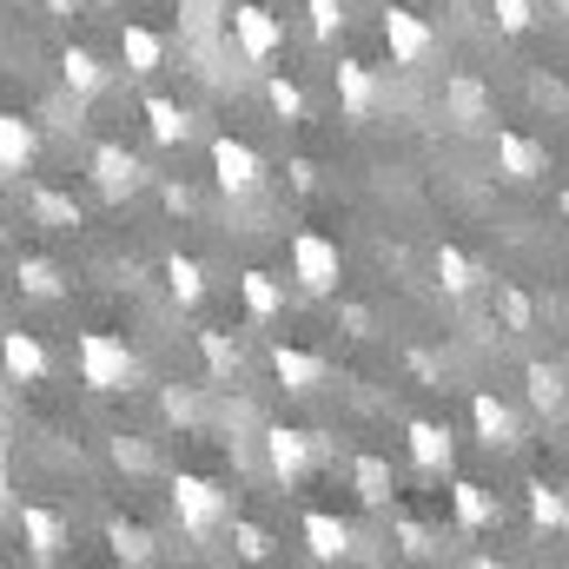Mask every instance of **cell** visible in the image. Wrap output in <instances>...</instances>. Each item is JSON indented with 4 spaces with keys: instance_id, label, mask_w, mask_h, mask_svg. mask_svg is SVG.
<instances>
[{
    "instance_id": "14",
    "label": "cell",
    "mask_w": 569,
    "mask_h": 569,
    "mask_svg": "<svg viewBox=\"0 0 569 569\" xmlns=\"http://www.w3.org/2000/svg\"><path fill=\"white\" fill-rule=\"evenodd\" d=\"M305 550H311L318 563L351 557V523H345V517H331V510H305Z\"/></svg>"
},
{
    "instance_id": "42",
    "label": "cell",
    "mask_w": 569,
    "mask_h": 569,
    "mask_svg": "<svg viewBox=\"0 0 569 569\" xmlns=\"http://www.w3.org/2000/svg\"><path fill=\"white\" fill-rule=\"evenodd\" d=\"M557 212H563V219H569V192H563V199H557Z\"/></svg>"
},
{
    "instance_id": "17",
    "label": "cell",
    "mask_w": 569,
    "mask_h": 569,
    "mask_svg": "<svg viewBox=\"0 0 569 569\" xmlns=\"http://www.w3.org/2000/svg\"><path fill=\"white\" fill-rule=\"evenodd\" d=\"M338 107H345V120H371V107H378V80H371L365 60H338Z\"/></svg>"
},
{
    "instance_id": "30",
    "label": "cell",
    "mask_w": 569,
    "mask_h": 569,
    "mask_svg": "<svg viewBox=\"0 0 569 569\" xmlns=\"http://www.w3.org/2000/svg\"><path fill=\"white\" fill-rule=\"evenodd\" d=\"M166 291H172L179 305H199V298H206V266L186 259V252H172V259H166Z\"/></svg>"
},
{
    "instance_id": "29",
    "label": "cell",
    "mask_w": 569,
    "mask_h": 569,
    "mask_svg": "<svg viewBox=\"0 0 569 569\" xmlns=\"http://www.w3.org/2000/svg\"><path fill=\"white\" fill-rule=\"evenodd\" d=\"M33 219L53 226V232H73V226H80V199H67V192H53V186H33Z\"/></svg>"
},
{
    "instance_id": "12",
    "label": "cell",
    "mask_w": 569,
    "mask_h": 569,
    "mask_svg": "<svg viewBox=\"0 0 569 569\" xmlns=\"http://www.w3.org/2000/svg\"><path fill=\"white\" fill-rule=\"evenodd\" d=\"M0 371L13 385H40L47 378V345L33 331H0Z\"/></svg>"
},
{
    "instance_id": "18",
    "label": "cell",
    "mask_w": 569,
    "mask_h": 569,
    "mask_svg": "<svg viewBox=\"0 0 569 569\" xmlns=\"http://www.w3.org/2000/svg\"><path fill=\"white\" fill-rule=\"evenodd\" d=\"M443 120H450V127H483V120H490V93H483V80L457 73V80L443 87Z\"/></svg>"
},
{
    "instance_id": "35",
    "label": "cell",
    "mask_w": 569,
    "mask_h": 569,
    "mask_svg": "<svg viewBox=\"0 0 569 569\" xmlns=\"http://www.w3.org/2000/svg\"><path fill=\"white\" fill-rule=\"evenodd\" d=\"M305 20H311V40H338V27H345V0H305Z\"/></svg>"
},
{
    "instance_id": "39",
    "label": "cell",
    "mask_w": 569,
    "mask_h": 569,
    "mask_svg": "<svg viewBox=\"0 0 569 569\" xmlns=\"http://www.w3.org/2000/svg\"><path fill=\"white\" fill-rule=\"evenodd\" d=\"M338 325H345L351 338H371V305H338Z\"/></svg>"
},
{
    "instance_id": "28",
    "label": "cell",
    "mask_w": 569,
    "mask_h": 569,
    "mask_svg": "<svg viewBox=\"0 0 569 569\" xmlns=\"http://www.w3.org/2000/svg\"><path fill=\"white\" fill-rule=\"evenodd\" d=\"M351 483H358V497H365L371 510H385V503H391V490H398L385 457H358V463H351Z\"/></svg>"
},
{
    "instance_id": "22",
    "label": "cell",
    "mask_w": 569,
    "mask_h": 569,
    "mask_svg": "<svg viewBox=\"0 0 569 569\" xmlns=\"http://www.w3.org/2000/svg\"><path fill=\"white\" fill-rule=\"evenodd\" d=\"M450 503H457V523H463V530H490V523H497V497H490L483 483H470V477L450 483Z\"/></svg>"
},
{
    "instance_id": "38",
    "label": "cell",
    "mask_w": 569,
    "mask_h": 569,
    "mask_svg": "<svg viewBox=\"0 0 569 569\" xmlns=\"http://www.w3.org/2000/svg\"><path fill=\"white\" fill-rule=\"evenodd\" d=\"M159 418H166V425H192V418H199L192 391H159Z\"/></svg>"
},
{
    "instance_id": "11",
    "label": "cell",
    "mask_w": 569,
    "mask_h": 569,
    "mask_svg": "<svg viewBox=\"0 0 569 569\" xmlns=\"http://www.w3.org/2000/svg\"><path fill=\"white\" fill-rule=\"evenodd\" d=\"M490 152H497V172H503V179H517V186H530V179L543 172V146L530 140V133H517V127H497Z\"/></svg>"
},
{
    "instance_id": "1",
    "label": "cell",
    "mask_w": 569,
    "mask_h": 569,
    "mask_svg": "<svg viewBox=\"0 0 569 569\" xmlns=\"http://www.w3.org/2000/svg\"><path fill=\"white\" fill-rule=\"evenodd\" d=\"M172 517H179L186 537H212V530L232 523V497H226V483H212L199 470H179L172 477Z\"/></svg>"
},
{
    "instance_id": "20",
    "label": "cell",
    "mask_w": 569,
    "mask_h": 569,
    "mask_svg": "<svg viewBox=\"0 0 569 569\" xmlns=\"http://www.w3.org/2000/svg\"><path fill=\"white\" fill-rule=\"evenodd\" d=\"M60 80H67L73 100H93V93L107 87V67H100L93 47H67V53H60Z\"/></svg>"
},
{
    "instance_id": "4",
    "label": "cell",
    "mask_w": 569,
    "mask_h": 569,
    "mask_svg": "<svg viewBox=\"0 0 569 569\" xmlns=\"http://www.w3.org/2000/svg\"><path fill=\"white\" fill-rule=\"evenodd\" d=\"M318 457H325V437H311V430H298V425H272L266 430V470L279 477L284 490H291Z\"/></svg>"
},
{
    "instance_id": "43",
    "label": "cell",
    "mask_w": 569,
    "mask_h": 569,
    "mask_svg": "<svg viewBox=\"0 0 569 569\" xmlns=\"http://www.w3.org/2000/svg\"><path fill=\"white\" fill-rule=\"evenodd\" d=\"M563 7H569V0H563Z\"/></svg>"
},
{
    "instance_id": "8",
    "label": "cell",
    "mask_w": 569,
    "mask_h": 569,
    "mask_svg": "<svg viewBox=\"0 0 569 569\" xmlns=\"http://www.w3.org/2000/svg\"><path fill=\"white\" fill-rule=\"evenodd\" d=\"M378 33H385V47H391V60H398V67H425L430 47H437V33H430L411 7H385Z\"/></svg>"
},
{
    "instance_id": "15",
    "label": "cell",
    "mask_w": 569,
    "mask_h": 569,
    "mask_svg": "<svg viewBox=\"0 0 569 569\" xmlns=\"http://www.w3.org/2000/svg\"><path fill=\"white\" fill-rule=\"evenodd\" d=\"M470 425H477V437H483L490 450L517 443V411H510L497 391H470Z\"/></svg>"
},
{
    "instance_id": "26",
    "label": "cell",
    "mask_w": 569,
    "mask_h": 569,
    "mask_svg": "<svg viewBox=\"0 0 569 569\" xmlns=\"http://www.w3.org/2000/svg\"><path fill=\"white\" fill-rule=\"evenodd\" d=\"M146 127H152V140H159V146H179L186 133H192V113H186L179 100L152 93V100H146Z\"/></svg>"
},
{
    "instance_id": "16",
    "label": "cell",
    "mask_w": 569,
    "mask_h": 569,
    "mask_svg": "<svg viewBox=\"0 0 569 569\" xmlns=\"http://www.w3.org/2000/svg\"><path fill=\"white\" fill-rule=\"evenodd\" d=\"M120 60H127V73H133V80H146V73H159V67H166V40H159L146 20H127V27H120Z\"/></svg>"
},
{
    "instance_id": "33",
    "label": "cell",
    "mask_w": 569,
    "mask_h": 569,
    "mask_svg": "<svg viewBox=\"0 0 569 569\" xmlns=\"http://www.w3.org/2000/svg\"><path fill=\"white\" fill-rule=\"evenodd\" d=\"M266 100H272V113H279L284 127H298V120H305V87H291L284 73H272V80H266Z\"/></svg>"
},
{
    "instance_id": "25",
    "label": "cell",
    "mask_w": 569,
    "mask_h": 569,
    "mask_svg": "<svg viewBox=\"0 0 569 569\" xmlns=\"http://www.w3.org/2000/svg\"><path fill=\"white\" fill-rule=\"evenodd\" d=\"M523 510L537 530H569V497L557 483H523Z\"/></svg>"
},
{
    "instance_id": "27",
    "label": "cell",
    "mask_w": 569,
    "mask_h": 569,
    "mask_svg": "<svg viewBox=\"0 0 569 569\" xmlns=\"http://www.w3.org/2000/svg\"><path fill=\"white\" fill-rule=\"evenodd\" d=\"M239 291H246V311H252L259 325H272V318L284 311V284L272 279V272H259V266H252V272L239 279Z\"/></svg>"
},
{
    "instance_id": "3",
    "label": "cell",
    "mask_w": 569,
    "mask_h": 569,
    "mask_svg": "<svg viewBox=\"0 0 569 569\" xmlns=\"http://www.w3.org/2000/svg\"><path fill=\"white\" fill-rule=\"evenodd\" d=\"M291 279H298V291H311V298H331L338 279H345L338 239H325L318 226H298L291 232Z\"/></svg>"
},
{
    "instance_id": "37",
    "label": "cell",
    "mask_w": 569,
    "mask_h": 569,
    "mask_svg": "<svg viewBox=\"0 0 569 569\" xmlns=\"http://www.w3.org/2000/svg\"><path fill=\"white\" fill-rule=\"evenodd\" d=\"M107 543H113L120 557H133V563L152 557V550H146V530H133V523H107Z\"/></svg>"
},
{
    "instance_id": "6",
    "label": "cell",
    "mask_w": 569,
    "mask_h": 569,
    "mask_svg": "<svg viewBox=\"0 0 569 569\" xmlns=\"http://www.w3.org/2000/svg\"><path fill=\"white\" fill-rule=\"evenodd\" d=\"M232 40H239V53H246L252 67H266V60L284 47V27H279V13H272V7L239 0V7H232Z\"/></svg>"
},
{
    "instance_id": "9",
    "label": "cell",
    "mask_w": 569,
    "mask_h": 569,
    "mask_svg": "<svg viewBox=\"0 0 569 569\" xmlns=\"http://www.w3.org/2000/svg\"><path fill=\"white\" fill-rule=\"evenodd\" d=\"M405 450H411V463L430 470V477H443V470L457 463V437H450V425H430V418H411V425H405Z\"/></svg>"
},
{
    "instance_id": "41",
    "label": "cell",
    "mask_w": 569,
    "mask_h": 569,
    "mask_svg": "<svg viewBox=\"0 0 569 569\" xmlns=\"http://www.w3.org/2000/svg\"><path fill=\"white\" fill-rule=\"evenodd\" d=\"M47 13H60V20H73V0H47Z\"/></svg>"
},
{
    "instance_id": "7",
    "label": "cell",
    "mask_w": 569,
    "mask_h": 569,
    "mask_svg": "<svg viewBox=\"0 0 569 569\" xmlns=\"http://www.w3.org/2000/svg\"><path fill=\"white\" fill-rule=\"evenodd\" d=\"M87 172H93V186L107 192V199H133L146 186V166H140V152H127L120 140H100L93 146V159H87Z\"/></svg>"
},
{
    "instance_id": "40",
    "label": "cell",
    "mask_w": 569,
    "mask_h": 569,
    "mask_svg": "<svg viewBox=\"0 0 569 569\" xmlns=\"http://www.w3.org/2000/svg\"><path fill=\"white\" fill-rule=\"evenodd\" d=\"M398 543H405V550H430V530L425 523H398Z\"/></svg>"
},
{
    "instance_id": "13",
    "label": "cell",
    "mask_w": 569,
    "mask_h": 569,
    "mask_svg": "<svg viewBox=\"0 0 569 569\" xmlns=\"http://www.w3.org/2000/svg\"><path fill=\"white\" fill-rule=\"evenodd\" d=\"M20 543H27L33 557H60V550H67V523H60V510H47V503H20Z\"/></svg>"
},
{
    "instance_id": "10",
    "label": "cell",
    "mask_w": 569,
    "mask_h": 569,
    "mask_svg": "<svg viewBox=\"0 0 569 569\" xmlns=\"http://www.w3.org/2000/svg\"><path fill=\"white\" fill-rule=\"evenodd\" d=\"M272 378H279L291 398H311L331 371H325V358L318 351H298V345H272Z\"/></svg>"
},
{
    "instance_id": "31",
    "label": "cell",
    "mask_w": 569,
    "mask_h": 569,
    "mask_svg": "<svg viewBox=\"0 0 569 569\" xmlns=\"http://www.w3.org/2000/svg\"><path fill=\"white\" fill-rule=\"evenodd\" d=\"M199 351H206V365H212V378H239V345L226 338V331H199Z\"/></svg>"
},
{
    "instance_id": "34",
    "label": "cell",
    "mask_w": 569,
    "mask_h": 569,
    "mask_svg": "<svg viewBox=\"0 0 569 569\" xmlns=\"http://www.w3.org/2000/svg\"><path fill=\"white\" fill-rule=\"evenodd\" d=\"M503 325H510V338H523L530 325H537V305H530V291H517V284H503Z\"/></svg>"
},
{
    "instance_id": "2",
    "label": "cell",
    "mask_w": 569,
    "mask_h": 569,
    "mask_svg": "<svg viewBox=\"0 0 569 569\" xmlns=\"http://www.w3.org/2000/svg\"><path fill=\"white\" fill-rule=\"evenodd\" d=\"M73 358H80V385H93V391H127L140 378L127 338H113V331H80L73 338Z\"/></svg>"
},
{
    "instance_id": "5",
    "label": "cell",
    "mask_w": 569,
    "mask_h": 569,
    "mask_svg": "<svg viewBox=\"0 0 569 569\" xmlns=\"http://www.w3.org/2000/svg\"><path fill=\"white\" fill-rule=\"evenodd\" d=\"M212 179H219V192H232V199H252V192L266 186V159H259L246 140L219 133V140H212Z\"/></svg>"
},
{
    "instance_id": "21",
    "label": "cell",
    "mask_w": 569,
    "mask_h": 569,
    "mask_svg": "<svg viewBox=\"0 0 569 569\" xmlns=\"http://www.w3.org/2000/svg\"><path fill=\"white\" fill-rule=\"evenodd\" d=\"M523 385H530V405H537L543 418H563L569 411V378L557 371V365H530Z\"/></svg>"
},
{
    "instance_id": "36",
    "label": "cell",
    "mask_w": 569,
    "mask_h": 569,
    "mask_svg": "<svg viewBox=\"0 0 569 569\" xmlns=\"http://www.w3.org/2000/svg\"><path fill=\"white\" fill-rule=\"evenodd\" d=\"M490 13H497L503 33H530L537 27V0H490Z\"/></svg>"
},
{
    "instance_id": "32",
    "label": "cell",
    "mask_w": 569,
    "mask_h": 569,
    "mask_svg": "<svg viewBox=\"0 0 569 569\" xmlns=\"http://www.w3.org/2000/svg\"><path fill=\"white\" fill-rule=\"evenodd\" d=\"M232 550H239L246 563H266V557H272V530L252 523V517H232Z\"/></svg>"
},
{
    "instance_id": "24",
    "label": "cell",
    "mask_w": 569,
    "mask_h": 569,
    "mask_svg": "<svg viewBox=\"0 0 569 569\" xmlns=\"http://www.w3.org/2000/svg\"><path fill=\"white\" fill-rule=\"evenodd\" d=\"M13 279H20L27 298H60V291H67V272H60L53 259H40V252H20V259H13Z\"/></svg>"
},
{
    "instance_id": "23",
    "label": "cell",
    "mask_w": 569,
    "mask_h": 569,
    "mask_svg": "<svg viewBox=\"0 0 569 569\" xmlns=\"http://www.w3.org/2000/svg\"><path fill=\"white\" fill-rule=\"evenodd\" d=\"M430 272H437V284H443L450 298H463V291H477V284H483V272H477V259H470V252H457V246H437Z\"/></svg>"
},
{
    "instance_id": "19",
    "label": "cell",
    "mask_w": 569,
    "mask_h": 569,
    "mask_svg": "<svg viewBox=\"0 0 569 569\" xmlns=\"http://www.w3.org/2000/svg\"><path fill=\"white\" fill-rule=\"evenodd\" d=\"M33 152H40V133H33L20 113H0V172L20 179V172L33 166Z\"/></svg>"
}]
</instances>
